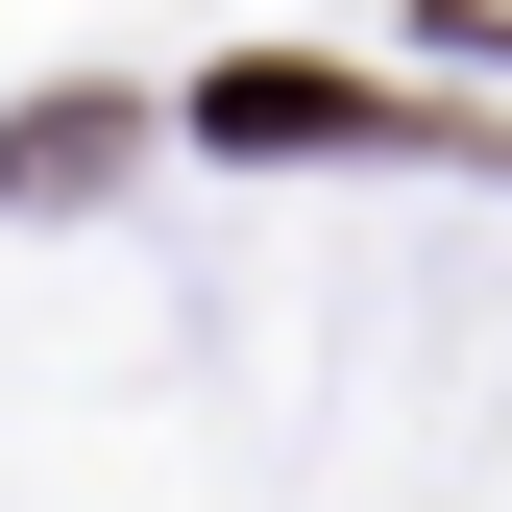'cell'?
I'll list each match as a JSON object with an SVG mask.
<instances>
[{
    "label": "cell",
    "mask_w": 512,
    "mask_h": 512,
    "mask_svg": "<svg viewBox=\"0 0 512 512\" xmlns=\"http://www.w3.org/2000/svg\"><path fill=\"white\" fill-rule=\"evenodd\" d=\"M196 147H269V171H366V147H415V122L366 98V74H293V49H269V74H196Z\"/></svg>",
    "instance_id": "obj_1"
},
{
    "label": "cell",
    "mask_w": 512,
    "mask_h": 512,
    "mask_svg": "<svg viewBox=\"0 0 512 512\" xmlns=\"http://www.w3.org/2000/svg\"><path fill=\"white\" fill-rule=\"evenodd\" d=\"M98 171H122V122H98V98H49V122H0V196H98Z\"/></svg>",
    "instance_id": "obj_2"
}]
</instances>
